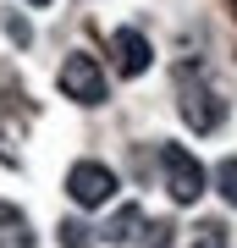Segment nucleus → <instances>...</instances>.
Returning a JSON list of instances; mask_svg holds the SVG:
<instances>
[{
	"mask_svg": "<svg viewBox=\"0 0 237 248\" xmlns=\"http://www.w3.org/2000/svg\"><path fill=\"white\" fill-rule=\"evenodd\" d=\"M176 110H182V122L193 127V133H215V127L226 122V99H221V89L204 83L199 66L176 72Z\"/></svg>",
	"mask_w": 237,
	"mask_h": 248,
	"instance_id": "f257e3e1",
	"label": "nucleus"
},
{
	"mask_svg": "<svg viewBox=\"0 0 237 248\" xmlns=\"http://www.w3.org/2000/svg\"><path fill=\"white\" fill-rule=\"evenodd\" d=\"M160 177H166V193L176 204H199L204 187H210V171H204L182 143H160Z\"/></svg>",
	"mask_w": 237,
	"mask_h": 248,
	"instance_id": "f03ea898",
	"label": "nucleus"
},
{
	"mask_svg": "<svg viewBox=\"0 0 237 248\" xmlns=\"http://www.w3.org/2000/svg\"><path fill=\"white\" fill-rule=\"evenodd\" d=\"M61 94L78 99V105H105V99H111L105 66H99L88 50H72L66 61H61Z\"/></svg>",
	"mask_w": 237,
	"mask_h": 248,
	"instance_id": "7ed1b4c3",
	"label": "nucleus"
},
{
	"mask_svg": "<svg viewBox=\"0 0 237 248\" xmlns=\"http://www.w3.org/2000/svg\"><path fill=\"white\" fill-rule=\"evenodd\" d=\"M66 193H72L78 210H99V204L116 199V171L105 160H78V166L66 171Z\"/></svg>",
	"mask_w": 237,
	"mask_h": 248,
	"instance_id": "20e7f679",
	"label": "nucleus"
},
{
	"mask_svg": "<svg viewBox=\"0 0 237 248\" xmlns=\"http://www.w3.org/2000/svg\"><path fill=\"white\" fill-rule=\"evenodd\" d=\"M111 55H116V72H122V78H143L149 61H155V45L138 28H116L111 33Z\"/></svg>",
	"mask_w": 237,
	"mask_h": 248,
	"instance_id": "39448f33",
	"label": "nucleus"
},
{
	"mask_svg": "<svg viewBox=\"0 0 237 248\" xmlns=\"http://www.w3.org/2000/svg\"><path fill=\"white\" fill-rule=\"evenodd\" d=\"M138 226H143V210H138V204H122V210L105 221V243H127Z\"/></svg>",
	"mask_w": 237,
	"mask_h": 248,
	"instance_id": "423d86ee",
	"label": "nucleus"
},
{
	"mask_svg": "<svg viewBox=\"0 0 237 248\" xmlns=\"http://www.w3.org/2000/svg\"><path fill=\"white\" fill-rule=\"evenodd\" d=\"M0 232H6V243H17V248H33L28 215H22V210H11V204H0Z\"/></svg>",
	"mask_w": 237,
	"mask_h": 248,
	"instance_id": "0eeeda50",
	"label": "nucleus"
},
{
	"mask_svg": "<svg viewBox=\"0 0 237 248\" xmlns=\"http://www.w3.org/2000/svg\"><path fill=\"white\" fill-rule=\"evenodd\" d=\"M55 243L61 248H94V226L88 221H61L55 226Z\"/></svg>",
	"mask_w": 237,
	"mask_h": 248,
	"instance_id": "6e6552de",
	"label": "nucleus"
},
{
	"mask_svg": "<svg viewBox=\"0 0 237 248\" xmlns=\"http://www.w3.org/2000/svg\"><path fill=\"white\" fill-rule=\"evenodd\" d=\"M215 187H221V199L237 210V155H226V160L215 166Z\"/></svg>",
	"mask_w": 237,
	"mask_h": 248,
	"instance_id": "1a4fd4ad",
	"label": "nucleus"
},
{
	"mask_svg": "<svg viewBox=\"0 0 237 248\" xmlns=\"http://www.w3.org/2000/svg\"><path fill=\"white\" fill-rule=\"evenodd\" d=\"M226 221H199L193 226V248H226Z\"/></svg>",
	"mask_w": 237,
	"mask_h": 248,
	"instance_id": "9d476101",
	"label": "nucleus"
},
{
	"mask_svg": "<svg viewBox=\"0 0 237 248\" xmlns=\"http://www.w3.org/2000/svg\"><path fill=\"white\" fill-rule=\"evenodd\" d=\"M171 221H149V226H143V248H171Z\"/></svg>",
	"mask_w": 237,
	"mask_h": 248,
	"instance_id": "9b49d317",
	"label": "nucleus"
},
{
	"mask_svg": "<svg viewBox=\"0 0 237 248\" xmlns=\"http://www.w3.org/2000/svg\"><path fill=\"white\" fill-rule=\"evenodd\" d=\"M0 28H6L17 45H33V28H28V17H17V11H6V17H0Z\"/></svg>",
	"mask_w": 237,
	"mask_h": 248,
	"instance_id": "f8f14e48",
	"label": "nucleus"
},
{
	"mask_svg": "<svg viewBox=\"0 0 237 248\" xmlns=\"http://www.w3.org/2000/svg\"><path fill=\"white\" fill-rule=\"evenodd\" d=\"M28 6H50V0H28Z\"/></svg>",
	"mask_w": 237,
	"mask_h": 248,
	"instance_id": "ddd939ff",
	"label": "nucleus"
}]
</instances>
